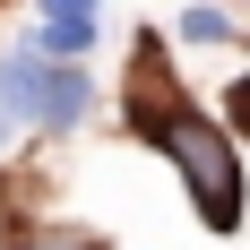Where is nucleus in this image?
<instances>
[{
  "label": "nucleus",
  "instance_id": "nucleus-3",
  "mask_svg": "<svg viewBox=\"0 0 250 250\" xmlns=\"http://www.w3.org/2000/svg\"><path fill=\"white\" fill-rule=\"evenodd\" d=\"M86 43H95V0H43V52L78 61Z\"/></svg>",
  "mask_w": 250,
  "mask_h": 250
},
{
  "label": "nucleus",
  "instance_id": "nucleus-1",
  "mask_svg": "<svg viewBox=\"0 0 250 250\" xmlns=\"http://www.w3.org/2000/svg\"><path fill=\"white\" fill-rule=\"evenodd\" d=\"M129 112H138V129H155V147L181 164V181H190V199H199V216L216 233L242 225V164H233V138L207 112H190V104L164 95V52L138 43V86H129Z\"/></svg>",
  "mask_w": 250,
  "mask_h": 250
},
{
  "label": "nucleus",
  "instance_id": "nucleus-4",
  "mask_svg": "<svg viewBox=\"0 0 250 250\" xmlns=\"http://www.w3.org/2000/svg\"><path fill=\"white\" fill-rule=\"evenodd\" d=\"M26 250H104V242H86L78 225H35V233H26Z\"/></svg>",
  "mask_w": 250,
  "mask_h": 250
},
{
  "label": "nucleus",
  "instance_id": "nucleus-5",
  "mask_svg": "<svg viewBox=\"0 0 250 250\" xmlns=\"http://www.w3.org/2000/svg\"><path fill=\"white\" fill-rule=\"evenodd\" d=\"M181 35H190V43H225L233 26H225V9H190V18H181Z\"/></svg>",
  "mask_w": 250,
  "mask_h": 250
},
{
  "label": "nucleus",
  "instance_id": "nucleus-2",
  "mask_svg": "<svg viewBox=\"0 0 250 250\" xmlns=\"http://www.w3.org/2000/svg\"><path fill=\"white\" fill-rule=\"evenodd\" d=\"M0 104L26 112V121H43V129H78L86 104H95V86H86V69H69V61L18 52V61H0Z\"/></svg>",
  "mask_w": 250,
  "mask_h": 250
},
{
  "label": "nucleus",
  "instance_id": "nucleus-7",
  "mask_svg": "<svg viewBox=\"0 0 250 250\" xmlns=\"http://www.w3.org/2000/svg\"><path fill=\"white\" fill-rule=\"evenodd\" d=\"M0 138H9V121H0Z\"/></svg>",
  "mask_w": 250,
  "mask_h": 250
},
{
  "label": "nucleus",
  "instance_id": "nucleus-6",
  "mask_svg": "<svg viewBox=\"0 0 250 250\" xmlns=\"http://www.w3.org/2000/svg\"><path fill=\"white\" fill-rule=\"evenodd\" d=\"M233 121H250V78H242V86H233Z\"/></svg>",
  "mask_w": 250,
  "mask_h": 250
}]
</instances>
